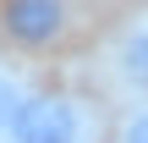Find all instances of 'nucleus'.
<instances>
[{"label":"nucleus","mask_w":148,"mask_h":143,"mask_svg":"<svg viewBox=\"0 0 148 143\" xmlns=\"http://www.w3.org/2000/svg\"><path fill=\"white\" fill-rule=\"evenodd\" d=\"M115 143H148V105H137V110H132V116L121 121Z\"/></svg>","instance_id":"nucleus-5"},{"label":"nucleus","mask_w":148,"mask_h":143,"mask_svg":"<svg viewBox=\"0 0 148 143\" xmlns=\"http://www.w3.org/2000/svg\"><path fill=\"white\" fill-rule=\"evenodd\" d=\"M22 94H27V83H16V77L0 72V138H5V127H11V116H16V105H22Z\"/></svg>","instance_id":"nucleus-4"},{"label":"nucleus","mask_w":148,"mask_h":143,"mask_svg":"<svg viewBox=\"0 0 148 143\" xmlns=\"http://www.w3.org/2000/svg\"><path fill=\"white\" fill-rule=\"evenodd\" d=\"M0 143H93V110L60 88H27Z\"/></svg>","instance_id":"nucleus-1"},{"label":"nucleus","mask_w":148,"mask_h":143,"mask_svg":"<svg viewBox=\"0 0 148 143\" xmlns=\"http://www.w3.org/2000/svg\"><path fill=\"white\" fill-rule=\"evenodd\" d=\"M104 61H110V77H115L121 88H132V94L148 99V11L143 17H126V22L110 33Z\"/></svg>","instance_id":"nucleus-3"},{"label":"nucleus","mask_w":148,"mask_h":143,"mask_svg":"<svg viewBox=\"0 0 148 143\" xmlns=\"http://www.w3.org/2000/svg\"><path fill=\"white\" fill-rule=\"evenodd\" d=\"M0 28L16 50H49L71 33V0H0Z\"/></svg>","instance_id":"nucleus-2"}]
</instances>
